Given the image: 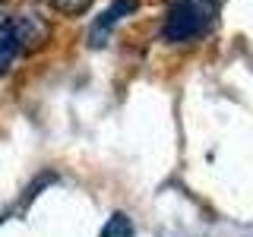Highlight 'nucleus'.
Returning a JSON list of instances; mask_svg holds the SVG:
<instances>
[{
    "label": "nucleus",
    "instance_id": "nucleus-3",
    "mask_svg": "<svg viewBox=\"0 0 253 237\" xmlns=\"http://www.w3.org/2000/svg\"><path fill=\"white\" fill-rule=\"evenodd\" d=\"M26 54V44H22L19 32H16L13 16L0 22V76H6L16 67V60Z\"/></svg>",
    "mask_w": 253,
    "mask_h": 237
},
{
    "label": "nucleus",
    "instance_id": "nucleus-2",
    "mask_svg": "<svg viewBox=\"0 0 253 237\" xmlns=\"http://www.w3.org/2000/svg\"><path fill=\"white\" fill-rule=\"evenodd\" d=\"M136 0H114V3L108 6L105 13L95 19V26H92V32H89V38H92V44H105V38L111 35V29L117 26V22H124L126 16H130L133 10H136Z\"/></svg>",
    "mask_w": 253,
    "mask_h": 237
},
{
    "label": "nucleus",
    "instance_id": "nucleus-1",
    "mask_svg": "<svg viewBox=\"0 0 253 237\" xmlns=\"http://www.w3.org/2000/svg\"><path fill=\"white\" fill-rule=\"evenodd\" d=\"M212 13L203 0H174L165 13V26H162V38L171 44H184L200 38L206 26H209Z\"/></svg>",
    "mask_w": 253,
    "mask_h": 237
},
{
    "label": "nucleus",
    "instance_id": "nucleus-4",
    "mask_svg": "<svg viewBox=\"0 0 253 237\" xmlns=\"http://www.w3.org/2000/svg\"><path fill=\"white\" fill-rule=\"evenodd\" d=\"M47 3H51L57 13H63V16H76V13H83L92 0H47Z\"/></svg>",
    "mask_w": 253,
    "mask_h": 237
}]
</instances>
